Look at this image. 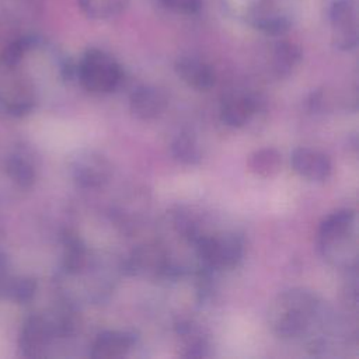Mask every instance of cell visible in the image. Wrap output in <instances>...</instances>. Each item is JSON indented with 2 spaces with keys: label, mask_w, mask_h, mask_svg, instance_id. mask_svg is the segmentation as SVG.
<instances>
[{
  "label": "cell",
  "mask_w": 359,
  "mask_h": 359,
  "mask_svg": "<svg viewBox=\"0 0 359 359\" xmlns=\"http://www.w3.org/2000/svg\"><path fill=\"white\" fill-rule=\"evenodd\" d=\"M172 157L187 165H195L201 161V151L198 142L189 132H181L171 143Z\"/></svg>",
  "instance_id": "19"
},
{
  "label": "cell",
  "mask_w": 359,
  "mask_h": 359,
  "mask_svg": "<svg viewBox=\"0 0 359 359\" xmlns=\"http://www.w3.org/2000/svg\"><path fill=\"white\" fill-rule=\"evenodd\" d=\"M297 0H255L247 10L251 25L268 35H282L293 24Z\"/></svg>",
  "instance_id": "5"
},
{
  "label": "cell",
  "mask_w": 359,
  "mask_h": 359,
  "mask_svg": "<svg viewBox=\"0 0 359 359\" xmlns=\"http://www.w3.org/2000/svg\"><path fill=\"white\" fill-rule=\"evenodd\" d=\"M165 107V94L153 86H139L129 97V108L132 115L142 121H150L160 116Z\"/></svg>",
  "instance_id": "14"
},
{
  "label": "cell",
  "mask_w": 359,
  "mask_h": 359,
  "mask_svg": "<svg viewBox=\"0 0 359 359\" xmlns=\"http://www.w3.org/2000/svg\"><path fill=\"white\" fill-rule=\"evenodd\" d=\"M247 167L257 177L271 178L280 171L282 156L273 147H262L250 154Z\"/></svg>",
  "instance_id": "17"
},
{
  "label": "cell",
  "mask_w": 359,
  "mask_h": 359,
  "mask_svg": "<svg viewBox=\"0 0 359 359\" xmlns=\"http://www.w3.org/2000/svg\"><path fill=\"white\" fill-rule=\"evenodd\" d=\"M290 163L300 177L316 182L325 181L332 170L331 161L324 153L309 147H296L290 154Z\"/></svg>",
  "instance_id": "11"
},
{
  "label": "cell",
  "mask_w": 359,
  "mask_h": 359,
  "mask_svg": "<svg viewBox=\"0 0 359 359\" xmlns=\"http://www.w3.org/2000/svg\"><path fill=\"white\" fill-rule=\"evenodd\" d=\"M70 172L77 185L98 189L108 184L112 175L109 160L94 149H81L70 160Z\"/></svg>",
  "instance_id": "6"
},
{
  "label": "cell",
  "mask_w": 359,
  "mask_h": 359,
  "mask_svg": "<svg viewBox=\"0 0 359 359\" xmlns=\"http://www.w3.org/2000/svg\"><path fill=\"white\" fill-rule=\"evenodd\" d=\"M0 168L7 182L21 191L29 189L36 180L35 154L24 144L10 147L3 156Z\"/></svg>",
  "instance_id": "8"
},
{
  "label": "cell",
  "mask_w": 359,
  "mask_h": 359,
  "mask_svg": "<svg viewBox=\"0 0 359 359\" xmlns=\"http://www.w3.org/2000/svg\"><path fill=\"white\" fill-rule=\"evenodd\" d=\"M81 11L95 20H104L119 14L128 0H77Z\"/></svg>",
  "instance_id": "20"
},
{
  "label": "cell",
  "mask_w": 359,
  "mask_h": 359,
  "mask_svg": "<svg viewBox=\"0 0 359 359\" xmlns=\"http://www.w3.org/2000/svg\"><path fill=\"white\" fill-rule=\"evenodd\" d=\"M321 313L318 297L306 289H289L269 304L268 324L280 339H294L307 334Z\"/></svg>",
  "instance_id": "2"
},
{
  "label": "cell",
  "mask_w": 359,
  "mask_h": 359,
  "mask_svg": "<svg viewBox=\"0 0 359 359\" xmlns=\"http://www.w3.org/2000/svg\"><path fill=\"white\" fill-rule=\"evenodd\" d=\"M195 251L208 271H222L236 268L244 254V244L240 236L234 233L201 234L195 241Z\"/></svg>",
  "instance_id": "4"
},
{
  "label": "cell",
  "mask_w": 359,
  "mask_h": 359,
  "mask_svg": "<svg viewBox=\"0 0 359 359\" xmlns=\"http://www.w3.org/2000/svg\"><path fill=\"white\" fill-rule=\"evenodd\" d=\"M136 339L137 337L133 331H102L95 337L91 345L90 356L94 359L123 358L132 349Z\"/></svg>",
  "instance_id": "12"
},
{
  "label": "cell",
  "mask_w": 359,
  "mask_h": 359,
  "mask_svg": "<svg viewBox=\"0 0 359 359\" xmlns=\"http://www.w3.org/2000/svg\"><path fill=\"white\" fill-rule=\"evenodd\" d=\"M123 271L128 275L151 279L167 278L175 273L165 250L156 243H147L136 247L123 262Z\"/></svg>",
  "instance_id": "7"
},
{
  "label": "cell",
  "mask_w": 359,
  "mask_h": 359,
  "mask_svg": "<svg viewBox=\"0 0 359 359\" xmlns=\"http://www.w3.org/2000/svg\"><path fill=\"white\" fill-rule=\"evenodd\" d=\"M331 39L335 48L351 50L358 43L356 7L352 0H334L328 8Z\"/></svg>",
  "instance_id": "9"
},
{
  "label": "cell",
  "mask_w": 359,
  "mask_h": 359,
  "mask_svg": "<svg viewBox=\"0 0 359 359\" xmlns=\"http://www.w3.org/2000/svg\"><path fill=\"white\" fill-rule=\"evenodd\" d=\"M258 108L257 98L248 94L229 95L220 107V121L231 128L244 126Z\"/></svg>",
  "instance_id": "15"
},
{
  "label": "cell",
  "mask_w": 359,
  "mask_h": 359,
  "mask_svg": "<svg viewBox=\"0 0 359 359\" xmlns=\"http://www.w3.org/2000/svg\"><path fill=\"white\" fill-rule=\"evenodd\" d=\"M355 223L352 209H339L324 217L318 226V243L324 255H330L337 247H345Z\"/></svg>",
  "instance_id": "10"
},
{
  "label": "cell",
  "mask_w": 359,
  "mask_h": 359,
  "mask_svg": "<svg viewBox=\"0 0 359 359\" xmlns=\"http://www.w3.org/2000/svg\"><path fill=\"white\" fill-rule=\"evenodd\" d=\"M177 76L189 87L198 91H208L216 83L213 67L195 56H181L174 65Z\"/></svg>",
  "instance_id": "13"
},
{
  "label": "cell",
  "mask_w": 359,
  "mask_h": 359,
  "mask_svg": "<svg viewBox=\"0 0 359 359\" xmlns=\"http://www.w3.org/2000/svg\"><path fill=\"white\" fill-rule=\"evenodd\" d=\"M175 332L184 341V352L181 353L185 358H205L209 355V344L203 337L201 328L192 321H178L175 323Z\"/></svg>",
  "instance_id": "16"
},
{
  "label": "cell",
  "mask_w": 359,
  "mask_h": 359,
  "mask_svg": "<svg viewBox=\"0 0 359 359\" xmlns=\"http://www.w3.org/2000/svg\"><path fill=\"white\" fill-rule=\"evenodd\" d=\"M76 77L91 93H111L122 81V69L109 53L90 48L76 65Z\"/></svg>",
  "instance_id": "3"
},
{
  "label": "cell",
  "mask_w": 359,
  "mask_h": 359,
  "mask_svg": "<svg viewBox=\"0 0 359 359\" xmlns=\"http://www.w3.org/2000/svg\"><path fill=\"white\" fill-rule=\"evenodd\" d=\"M302 60V49L289 41H280L273 49V70L279 77L289 76Z\"/></svg>",
  "instance_id": "18"
},
{
  "label": "cell",
  "mask_w": 359,
  "mask_h": 359,
  "mask_svg": "<svg viewBox=\"0 0 359 359\" xmlns=\"http://www.w3.org/2000/svg\"><path fill=\"white\" fill-rule=\"evenodd\" d=\"M163 4L178 14H195L201 10L202 0H161Z\"/></svg>",
  "instance_id": "21"
},
{
  "label": "cell",
  "mask_w": 359,
  "mask_h": 359,
  "mask_svg": "<svg viewBox=\"0 0 359 359\" xmlns=\"http://www.w3.org/2000/svg\"><path fill=\"white\" fill-rule=\"evenodd\" d=\"M32 38L11 42L0 55V109L11 116H24L36 105V87L24 69V53Z\"/></svg>",
  "instance_id": "1"
}]
</instances>
